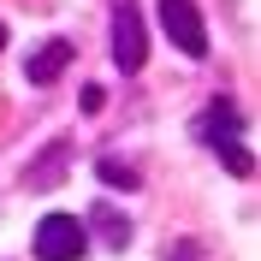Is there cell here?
Here are the masks:
<instances>
[{"label": "cell", "instance_id": "ba28073f", "mask_svg": "<svg viewBox=\"0 0 261 261\" xmlns=\"http://www.w3.org/2000/svg\"><path fill=\"white\" fill-rule=\"evenodd\" d=\"M95 178L113 184V190H137V184H143V172H137L130 161H119V154H101V161H95Z\"/></svg>", "mask_w": 261, "mask_h": 261}, {"label": "cell", "instance_id": "9c48e42d", "mask_svg": "<svg viewBox=\"0 0 261 261\" xmlns=\"http://www.w3.org/2000/svg\"><path fill=\"white\" fill-rule=\"evenodd\" d=\"M214 154L226 161V172H231V178H249V172H255V154H249L244 143H226V148H214Z\"/></svg>", "mask_w": 261, "mask_h": 261}, {"label": "cell", "instance_id": "6da1fadb", "mask_svg": "<svg viewBox=\"0 0 261 261\" xmlns=\"http://www.w3.org/2000/svg\"><path fill=\"white\" fill-rule=\"evenodd\" d=\"M89 226L77 214H42L36 220V261H83Z\"/></svg>", "mask_w": 261, "mask_h": 261}, {"label": "cell", "instance_id": "277c9868", "mask_svg": "<svg viewBox=\"0 0 261 261\" xmlns=\"http://www.w3.org/2000/svg\"><path fill=\"white\" fill-rule=\"evenodd\" d=\"M202 143H214V148H226V143H238V130H244V119H238V107L231 101H208L202 107Z\"/></svg>", "mask_w": 261, "mask_h": 261}, {"label": "cell", "instance_id": "3957f363", "mask_svg": "<svg viewBox=\"0 0 261 261\" xmlns=\"http://www.w3.org/2000/svg\"><path fill=\"white\" fill-rule=\"evenodd\" d=\"M113 65L119 71H143L148 65V30L137 0H113Z\"/></svg>", "mask_w": 261, "mask_h": 261}, {"label": "cell", "instance_id": "30bf717a", "mask_svg": "<svg viewBox=\"0 0 261 261\" xmlns=\"http://www.w3.org/2000/svg\"><path fill=\"white\" fill-rule=\"evenodd\" d=\"M101 101H107V89H101V83H89V89H83V113H95Z\"/></svg>", "mask_w": 261, "mask_h": 261}, {"label": "cell", "instance_id": "7a4b0ae2", "mask_svg": "<svg viewBox=\"0 0 261 261\" xmlns=\"http://www.w3.org/2000/svg\"><path fill=\"white\" fill-rule=\"evenodd\" d=\"M161 30L184 60H208V24L196 12V0H161Z\"/></svg>", "mask_w": 261, "mask_h": 261}, {"label": "cell", "instance_id": "8fae6325", "mask_svg": "<svg viewBox=\"0 0 261 261\" xmlns=\"http://www.w3.org/2000/svg\"><path fill=\"white\" fill-rule=\"evenodd\" d=\"M166 255H172V261H196V244H172Z\"/></svg>", "mask_w": 261, "mask_h": 261}, {"label": "cell", "instance_id": "8992f818", "mask_svg": "<svg viewBox=\"0 0 261 261\" xmlns=\"http://www.w3.org/2000/svg\"><path fill=\"white\" fill-rule=\"evenodd\" d=\"M65 161H71V143H48V148H42V161L24 172V184H30V190H54V184L65 178Z\"/></svg>", "mask_w": 261, "mask_h": 261}, {"label": "cell", "instance_id": "7c38bea8", "mask_svg": "<svg viewBox=\"0 0 261 261\" xmlns=\"http://www.w3.org/2000/svg\"><path fill=\"white\" fill-rule=\"evenodd\" d=\"M0 48H6V24H0Z\"/></svg>", "mask_w": 261, "mask_h": 261}, {"label": "cell", "instance_id": "5b68a950", "mask_svg": "<svg viewBox=\"0 0 261 261\" xmlns=\"http://www.w3.org/2000/svg\"><path fill=\"white\" fill-rule=\"evenodd\" d=\"M65 65H71V42H42V48L30 54V65H24V77H30V83H42V89H48V83L60 77Z\"/></svg>", "mask_w": 261, "mask_h": 261}, {"label": "cell", "instance_id": "52a82bcc", "mask_svg": "<svg viewBox=\"0 0 261 261\" xmlns=\"http://www.w3.org/2000/svg\"><path fill=\"white\" fill-rule=\"evenodd\" d=\"M89 226L101 231V244H107V249H125V244H130V220L113 208V202H95V208H89Z\"/></svg>", "mask_w": 261, "mask_h": 261}]
</instances>
